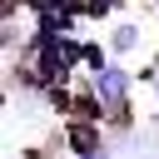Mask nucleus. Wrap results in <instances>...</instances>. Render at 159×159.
<instances>
[{
  "label": "nucleus",
  "instance_id": "nucleus-1",
  "mask_svg": "<svg viewBox=\"0 0 159 159\" xmlns=\"http://www.w3.org/2000/svg\"><path fill=\"white\" fill-rule=\"evenodd\" d=\"M124 89H129V75H124V70H114V65H109V70H99V75H94V94H99L104 104H119V99H124Z\"/></svg>",
  "mask_w": 159,
  "mask_h": 159
},
{
  "label": "nucleus",
  "instance_id": "nucleus-2",
  "mask_svg": "<svg viewBox=\"0 0 159 159\" xmlns=\"http://www.w3.org/2000/svg\"><path fill=\"white\" fill-rule=\"evenodd\" d=\"M134 40H139V35H134V25H119V30H114V50H129Z\"/></svg>",
  "mask_w": 159,
  "mask_h": 159
},
{
  "label": "nucleus",
  "instance_id": "nucleus-3",
  "mask_svg": "<svg viewBox=\"0 0 159 159\" xmlns=\"http://www.w3.org/2000/svg\"><path fill=\"white\" fill-rule=\"evenodd\" d=\"M154 94H159V80H154Z\"/></svg>",
  "mask_w": 159,
  "mask_h": 159
}]
</instances>
